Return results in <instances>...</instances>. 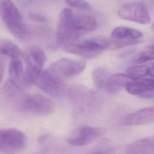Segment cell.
Returning <instances> with one entry per match:
<instances>
[{"label":"cell","instance_id":"obj_5","mask_svg":"<svg viewBox=\"0 0 154 154\" xmlns=\"http://www.w3.org/2000/svg\"><path fill=\"white\" fill-rule=\"evenodd\" d=\"M25 96L21 87L9 79L0 89V104L10 109L22 111Z\"/></svg>","mask_w":154,"mask_h":154},{"label":"cell","instance_id":"obj_3","mask_svg":"<svg viewBox=\"0 0 154 154\" xmlns=\"http://www.w3.org/2000/svg\"><path fill=\"white\" fill-rule=\"evenodd\" d=\"M109 40L96 37L82 40L78 43H71L65 45L66 51L84 58H92L97 57L103 51L108 49Z\"/></svg>","mask_w":154,"mask_h":154},{"label":"cell","instance_id":"obj_2","mask_svg":"<svg viewBox=\"0 0 154 154\" xmlns=\"http://www.w3.org/2000/svg\"><path fill=\"white\" fill-rule=\"evenodd\" d=\"M85 34L77 26L75 13L70 8H64L60 13L56 32V42L58 45L73 43Z\"/></svg>","mask_w":154,"mask_h":154},{"label":"cell","instance_id":"obj_25","mask_svg":"<svg viewBox=\"0 0 154 154\" xmlns=\"http://www.w3.org/2000/svg\"><path fill=\"white\" fill-rule=\"evenodd\" d=\"M30 17L32 20L37 22H45L46 20V17L45 16L40 14H31L30 15Z\"/></svg>","mask_w":154,"mask_h":154},{"label":"cell","instance_id":"obj_9","mask_svg":"<svg viewBox=\"0 0 154 154\" xmlns=\"http://www.w3.org/2000/svg\"><path fill=\"white\" fill-rule=\"evenodd\" d=\"M34 84L50 96L58 97L64 91V84L61 78L51 73L48 69L42 71L36 78Z\"/></svg>","mask_w":154,"mask_h":154},{"label":"cell","instance_id":"obj_22","mask_svg":"<svg viewBox=\"0 0 154 154\" xmlns=\"http://www.w3.org/2000/svg\"><path fill=\"white\" fill-rule=\"evenodd\" d=\"M154 60V49L144 51L139 53L134 58V62L135 63H143Z\"/></svg>","mask_w":154,"mask_h":154},{"label":"cell","instance_id":"obj_18","mask_svg":"<svg viewBox=\"0 0 154 154\" xmlns=\"http://www.w3.org/2000/svg\"><path fill=\"white\" fill-rule=\"evenodd\" d=\"M9 75L11 79L16 82L20 87L22 85H25L24 82L25 70L23 63L20 58H11L9 65Z\"/></svg>","mask_w":154,"mask_h":154},{"label":"cell","instance_id":"obj_12","mask_svg":"<svg viewBox=\"0 0 154 154\" xmlns=\"http://www.w3.org/2000/svg\"><path fill=\"white\" fill-rule=\"evenodd\" d=\"M102 134V130L99 128L82 126L74 131L68 138L69 143L73 146H86L96 139Z\"/></svg>","mask_w":154,"mask_h":154},{"label":"cell","instance_id":"obj_4","mask_svg":"<svg viewBox=\"0 0 154 154\" xmlns=\"http://www.w3.org/2000/svg\"><path fill=\"white\" fill-rule=\"evenodd\" d=\"M23 58L26 64L24 73L25 84L30 85L34 84L36 78L42 72L46 61V55L40 47L34 46L23 53Z\"/></svg>","mask_w":154,"mask_h":154},{"label":"cell","instance_id":"obj_14","mask_svg":"<svg viewBox=\"0 0 154 154\" xmlns=\"http://www.w3.org/2000/svg\"><path fill=\"white\" fill-rule=\"evenodd\" d=\"M154 123V106L146 107L128 114L124 120L126 125L135 126Z\"/></svg>","mask_w":154,"mask_h":154},{"label":"cell","instance_id":"obj_31","mask_svg":"<svg viewBox=\"0 0 154 154\" xmlns=\"http://www.w3.org/2000/svg\"><path fill=\"white\" fill-rule=\"evenodd\" d=\"M153 141H154V136L153 137Z\"/></svg>","mask_w":154,"mask_h":154},{"label":"cell","instance_id":"obj_24","mask_svg":"<svg viewBox=\"0 0 154 154\" xmlns=\"http://www.w3.org/2000/svg\"><path fill=\"white\" fill-rule=\"evenodd\" d=\"M60 0H18L19 4L23 6H29L32 5H37L45 2H49L52 1H57Z\"/></svg>","mask_w":154,"mask_h":154},{"label":"cell","instance_id":"obj_6","mask_svg":"<svg viewBox=\"0 0 154 154\" xmlns=\"http://www.w3.org/2000/svg\"><path fill=\"white\" fill-rule=\"evenodd\" d=\"M27 139L20 131L7 128L0 129V153H14L23 150Z\"/></svg>","mask_w":154,"mask_h":154},{"label":"cell","instance_id":"obj_27","mask_svg":"<svg viewBox=\"0 0 154 154\" xmlns=\"http://www.w3.org/2000/svg\"><path fill=\"white\" fill-rule=\"evenodd\" d=\"M148 75L154 78V63L148 67Z\"/></svg>","mask_w":154,"mask_h":154},{"label":"cell","instance_id":"obj_11","mask_svg":"<svg viewBox=\"0 0 154 154\" xmlns=\"http://www.w3.org/2000/svg\"><path fill=\"white\" fill-rule=\"evenodd\" d=\"M85 64L82 60L61 58L52 63L48 70L57 76L63 78L73 77L81 73L85 69Z\"/></svg>","mask_w":154,"mask_h":154},{"label":"cell","instance_id":"obj_26","mask_svg":"<svg viewBox=\"0 0 154 154\" xmlns=\"http://www.w3.org/2000/svg\"><path fill=\"white\" fill-rule=\"evenodd\" d=\"M4 73V66L2 60L0 58V83L2 79Z\"/></svg>","mask_w":154,"mask_h":154},{"label":"cell","instance_id":"obj_28","mask_svg":"<svg viewBox=\"0 0 154 154\" xmlns=\"http://www.w3.org/2000/svg\"><path fill=\"white\" fill-rule=\"evenodd\" d=\"M147 2H149L150 5H154V0H146Z\"/></svg>","mask_w":154,"mask_h":154},{"label":"cell","instance_id":"obj_7","mask_svg":"<svg viewBox=\"0 0 154 154\" xmlns=\"http://www.w3.org/2000/svg\"><path fill=\"white\" fill-rule=\"evenodd\" d=\"M143 35V34L138 29L127 26H117L111 32L108 48L116 49L140 43L141 41L140 39Z\"/></svg>","mask_w":154,"mask_h":154},{"label":"cell","instance_id":"obj_30","mask_svg":"<svg viewBox=\"0 0 154 154\" xmlns=\"http://www.w3.org/2000/svg\"><path fill=\"white\" fill-rule=\"evenodd\" d=\"M149 48H150V49H154V45H153L150 46Z\"/></svg>","mask_w":154,"mask_h":154},{"label":"cell","instance_id":"obj_15","mask_svg":"<svg viewBox=\"0 0 154 154\" xmlns=\"http://www.w3.org/2000/svg\"><path fill=\"white\" fill-rule=\"evenodd\" d=\"M135 78L125 73H116L111 75L107 80L104 88L109 94H115L125 87L128 82L132 81Z\"/></svg>","mask_w":154,"mask_h":154},{"label":"cell","instance_id":"obj_8","mask_svg":"<svg viewBox=\"0 0 154 154\" xmlns=\"http://www.w3.org/2000/svg\"><path fill=\"white\" fill-rule=\"evenodd\" d=\"M54 109V102L46 96L40 94H28L25 96L22 111L40 116H46L52 114Z\"/></svg>","mask_w":154,"mask_h":154},{"label":"cell","instance_id":"obj_29","mask_svg":"<svg viewBox=\"0 0 154 154\" xmlns=\"http://www.w3.org/2000/svg\"><path fill=\"white\" fill-rule=\"evenodd\" d=\"M152 30L154 32V22H153V23L152 25Z\"/></svg>","mask_w":154,"mask_h":154},{"label":"cell","instance_id":"obj_13","mask_svg":"<svg viewBox=\"0 0 154 154\" xmlns=\"http://www.w3.org/2000/svg\"><path fill=\"white\" fill-rule=\"evenodd\" d=\"M125 88L131 94L154 99V78H134L127 83Z\"/></svg>","mask_w":154,"mask_h":154},{"label":"cell","instance_id":"obj_16","mask_svg":"<svg viewBox=\"0 0 154 154\" xmlns=\"http://www.w3.org/2000/svg\"><path fill=\"white\" fill-rule=\"evenodd\" d=\"M128 153H154L153 137L138 140L129 144L126 147Z\"/></svg>","mask_w":154,"mask_h":154},{"label":"cell","instance_id":"obj_17","mask_svg":"<svg viewBox=\"0 0 154 154\" xmlns=\"http://www.w3.org/2000/svg\"><path fill=\"white\" fill-rule=\"evenodd\" d=\"M75 20L78 28L85 34L97 28V20L91 14L75 13Z\"/></svg>","mask_w":154,"mask_h":154},{"label":"cell","instance_id":"obj_20","mask_svg":"<svg viewBox=\"0 0 154 154\" xmlns=\"http://www.w3.org/2000/svg\"><path fill=\"white\" fill-rule=\"evenodd\" d=\"M110 76L111 75L108 70L103 67H97L93 69L91 72L92 79L98 88H104Z\"/></svg>","mask_w":154,"mask_h":154},{"label":"cell","instance_id":"obj_10","mask_svg":"<svg viewBox=\"0 0 154 154\" xmlns=\"http://www.w3.org/2000/svg\"><path fill=\"white\" fill-rule=\"evenodd\" d=\"M118 15L122 19L140 24L150 22L149 13L145 6L138 2H129L122 5L117 11Z\"/></svg>","mask_w":154,"mask_h":154},{"label":"cell","instance_id":"obj_19","mask_svg":"<svg viewBox=\"0 0 154 154\" xmlns=\"http://www.w3.org/2000/svg\"><path fill=\"white\" fill-rule=\"evenodd\" d=\"M0 55L7 56L11 58L23 57V53L13 42L8 40H0Z\"/></svg>","mask_w":154,"mask_h":154},{"label":"cell","instance_id":"obj_21","mask_svg":"<svg viewBox=\"0 0 154 154\" xmlns=\"http://www.w3.org/2000/svg\"><path fill=\"white\" fill-rule=\"evenodd\" d=\"M126 72L128 75L135 78L144 77L148 75V67L144 65L134 66L128 67Z\"/></svg>","mask_w":154,"mask_h":154},{"label":"cell","instance_id":"obj_23","mask_svg":"<svg viewBox=\"0 0 154 154\" xmlns=\"http://www.w3.org/2000/svg\"><path fill=\"white\" fill-rule=\"evenodd\" d=\"M65 1L69 7L78 9L90 10L92 8L91 5L85 0H65Z\"/></svg>","mask_w":154,"mask_h":154},{"label":"cell","instance_id":"obj_1","mask_svg":"<svg viewBox=\"0 0 154 154\" xmlns=\"http://www.w3.org/2000/svg\"><path fill=\"white\" fill-rule=\"evenodd\" d=\"M0 18L10 32L19 39H26L31 34L29 27L11 0H0Z\"/></svg>","mask_w":154,"mask_h":154}]
</instances>
